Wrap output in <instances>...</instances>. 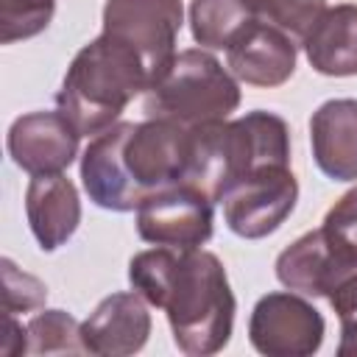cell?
Here are the masks:
<instances>
[{
	"instance_id": "6da1fadb",
	"label": "cell",
	"mask_w": 357,
	"mask_h": 357,
	"mask_svg": "<svg viewBox=\"0 0 357 357\" xmlns=\"http://www.w3.org/2000/svg\"><path fill=\"white\" fill-rule=\"evenodd\" d=\"M131 287L151 304L165 310L173 343L190 357L220 351L234 326V293L223 262L198 248L156 245L139 251L128 262Z\"/></svg>"
},
{
	"instance_id": "7a4b0ae2",
	"label": "cell",
	"mask_w": 357,
	"mask_h": 357,
	"mask_svg": "<svg viewBox=\"0 0 357 357\" xmlns=\"http://www.w3.org/2000/svg\"><path fill=\"white\" fill-rule=\"evenodd\" d=\"M190 167L192 128L145 117L98 134L81 156V181L100 209L134 212L151 192L187 181Z\"/></svg>"
},
{
	"instance_id": "3957f363",
	"label": "cell",
	"mask_w": 357,
	"mask_h": 357,
	"mask_svg": "<svg viewBox=\"0 0 357 357\" xmlns=\"http://www.w3.org/2000/svg\"><path fill=\"white\" fill-rule=\"evenodd\" d=\"M151 86L153 75L145 59L123 39L100 31V36L84 45L70 61L56 106L81 137H98Z\"/></svg>"
},
{
	"instance_id": "277c9868",
	"label": "cell",
	"mask_w": 357,
	"mask_h": 357,
	"mask_svg": "<svg viewBox=\"0 0 357 357\" xmlns=\"http://www.w3.org/2000/svg\"><path fill=\"white\" fill-rule=\"evenodd\" d=\"M271 165H290V128L279 114L254 109L237 120L192 126L187 181L212 201L220 204L234 184Z\"/></svg>"
},
{
	"instance_id": "5b68a950",
	"label": "cell",
	"mask_w": 357,
	"mask_h": 357,
	"mask_svg": "<svg viewBox=\"0 0 357 357\" xmlns=\"http://www.w3.org/2000/svg\"><path fill=\"white\" fill-rule=\"evenodd\" d=\"M237 106V78L204 47L176 53L167 73L142 95L145 117L173 120L187 128L229 120Z\"/></svg>"
},
{
	"instance_id": "8992f818",
	"label": "cell",
	"mask_w": 357,
	"mask_h": 357,
	"mask_svg": "<svg viewBox=\"0 0 357 357\" xmlns=\"http://www.w3.org/2000/svg\"><path fill=\"white\" fill-rule=\"evenodd\" d=\"M181 22V0H106L103 6V33L131 45L145 59L153 84L176 59Z\"/></svg>"
},
{
	"instance_id": "52a82bcc",
	"label": "cell",
	"mask_w": 357,
	"mask_h": 357,
	"mask_svg": "<svg viewBox=\"0 0 357 357\" xmlns=\"http://www.w3.org/2000/svg\"><path fill=\"white\" fill-rule=\"evenodd\" d=\"M298 181L290 165H271L240 184H234L223 198L226 226L243 240H262L273 234L296 209Z\"/></svg>"
},
{
	"instance_id": "ba28073f",
	"label": "cell",
	"mask_w": 357,
	"mask_h": 357,
	"mask_svg": "<svg viewBox=\"0 0 357 357\" xmlns=\"http://www.w3.org/2000/svg\"><path fill=\"white\" fill-rule=\"evenodd\" d=\"M215 201L190 181L151 192L137 206V234L153 245L198 248L212 237Z\"/></svg>"
},
{
	"instance_id": "9c48e42d",
	"label": "cell",
	"mask_w": 357,
	"mask_h": 357,
	"mask_svg": "<svg viewBox=\"0 0 357 357\" xmlns=\"http://www.w3.org/2000/svg\"><path fill=\"white\" fill-rule=\"evenodd\" d=\"M324 315L293 290L262 296L248 321L251 346L268 357L315 354L324 343Z\"/></svg>"
},
{
	"instance_id": "30bf717a",
	"label": "cell",
	"mask_w": 357,
	"mask_h": 357,
	"mask_svg": "<svg viewBox=\"0 0 357 357\" xmlns=\"http://www.w3.org/2000/svg\"><path fill=\"white\" fill-rule=\"evenodd\" d=\"M78 128L56 112H28L8 128V156L28 176L64 173L78 153Z\"/></svg>"
},
{
	"instance_id": "8fae6325",
	"label": "cell",
	"mask_w": 357,
	"mask_h": 357,
	"mask_svg": "<svg viewBox=\"0 0 357 357\" xmlns=\"http://www.w3.org/2000/svg\"><path fill=\"white\" fill-rule=\"evenodd\" d=\"M148 335H151V312H148V301L137 290L106 296L81 324L86 354H98V357L134 354L148 343Z\"/></svg>"
},
{
	"instance_id": "7c38bea8",
	"label": "cell",
	"mask_w": 357,
	"mask_h": 357,
	"mask_svg": "<svg viewBox=\"0 0 357 357\" xmlns=\"http://www.w3.org/2000/svg\"><path fill=\"white\" fill-rule=\"evenodd\" d=\"M357 268L354 259L340 254L324 229H312L301 234L296 243H290L276 257V279L301 296H324L329 293Z\"/></svg>"
},
{
	"instance_id": "4fadbf2b",
	"label": "cell",
	"mask_w": 357,
	"mask_h": 357,
	"mask_svg": "<svg viewBox=\"0 0 357 357\" xmlns=\"http://www.w3.org/2000/svg\"><path fill=\"white\" fill-rule=\"evenodd\" d=\"M229 73L251 86H282L296 73V45L293 36L254 20L229 47H226Z\"/></svg>"
},
{
	"instance_id": "5bb4252c",
	"label": "cell",
	"mask_w": 357,
	"mask_h": 357,
	"mask_svg": "<svg viewBox=\"0 0 357 357\" xmlns=\"http://www.w3.org/2000/svg\"><path fill=\"white\" fill-rule=\"evenodd\" d=\"M315 165L335 181H357V100L335 98L310 117Z\"/></svg>"
},
{
	"instance_id": "9a60e30c",
	"label": "cell",
	"mask_w": 357,
	"mask_h": 357,
	"mask_svg": "<svg viewBox=\"0 0 357 357\" xmlns=\"http://www.w3.org/2000/svg\"><path fill=\"white\" fill-rule=\"evenodd\" d=\"M25 215L42 251L61 248L81 223V201L75 184L64 173L31 176L25 190Z\"/></svg>"
},
{
	"instance_id": "2e32d148",
	"label": "cell",
	"mask_w": 357,
	"mask_h": 357,
	"mask_svg": "<svg viewBox=\"0 0 357 357\" xmlns=\"http://www.w3.org/2000/svg\"><path fill=\"white\" fill-rule=\"evenodd\" d=\"M301 47L315 73L332 78L357 75V6L326 8L301 39Z\"/></svg>"
},
{
	"instance_id": "e0dca14e",
	"label": "cell",
	"mask_w": 357,
	"mask_h": 357,
	"mask_svg": "<svg viewBox=\"0 0 357 357\" xmlns=\"http://www.w3.org/2000/svg\"><path fill=\"white\" fill-rule=\"evenodd\" d=\"M254 11L245 0H192L190 31L201 47H229L251 22Z\"/></svg>"
},
{
	"instance_id": "ac0fdd59",
	"label": "cell",
	"mask_w": 357,
	"mask_h": 357,
	"mask_svg": "<svg viewBox=\"0 0 357 357\" xmlns=\"http://www.w3.org/2000/svg\"><path fill=\"white\" fill-rule=\"evenodd\" d=\"M28 354H86L81 324L64 310L36 312L28 324Z\"/></svg>"
},
{
	"instance_id": "d6986e66",
	"label": "cell",
	"mask_w": 357,
	"mask_h": 357,
	"mask_svg": "<svg viewBox=\"0 0 357 357\" xmlns=\"http://www.w3.org/2000/svg\"><path fill=\"white\" fill-rule=\"evenodd\" d=\"M257 20L276 25L293 39H304L307 31L326 11L324 0H245Z\"/></svg>"
},
{
	"instance_id": "ffe728a7",
	"label": "cell",
	"mask_w": 357,
	"mask_h": 357,
	"mask_svg": "<svg viewBox=\"0 0 357 357\" xmlns=\"http://www.w3.org/2000/svg\"><path fill=\"white\" fill-rule=\"evenodd\" d=\"M56 11V0H0V42L11 45L42 33Z\"/></svg>"
},
{
	"instance_id": "44dd1931",
	"label": "cell",
	"mask_w": 357,
	"mask_h": 357,
	"mask_svg": "<svg viewBox=\"0 0 357 357\" xmlns=\"http://www.w3.org/2000/svg\"><path fill=\"white\" fill-rule=\"evenodd\" d=\"M3 271V312L6 315H25L33 310H42L47 301V287L36 276L20 271L8 257L0 262Z\"/></svg>"
},
{
	"instance_id": "7402d4cb",
	"label": "cell",
	"mask_w": 357,
	"mask_h": 357,
	"mask_svg": "<svg viewBox=\"0 0 357 357\" xmlns=\"http://www.w3.org/2000/svg\"><path fill=\"white\" fill-rule=\"evenodd\" d=\"M321 229L340 254L357 262V187H351L340 201H335Z\"/></svg>"
},
{
	"instance_id": "603a6c76",
	"label": "cell",
	"mask_w": 357,
	"mask_h": 357,
	"mask_svg": "<svg viewBox=\"0 0 357 357\" xmlns=\"http://www.w3.org/2000/svg\"><path fill=\"white\" fill-rule=\"evenodd\" d=\"M329 304L340 321V357H357V268L329 293Z\"/></svg>"
},
{
	"instance_id": "cb8c5ba5",
	"label": "cell",
	"mask_w": 357,
	"mask_h": 357,
	"mask_svg": "<svg viewBox=\"0 0 357 357\" xmlns=\"http://www.w3.org/2000/svg\"><path fill=\"white\" fill-rule=\"evenodd\" d=\"M3 340H0V354L3 357H20V354H28V332L25 326L17 321V315H6L3 312Z\"/></svg>"
}]
</instances>
